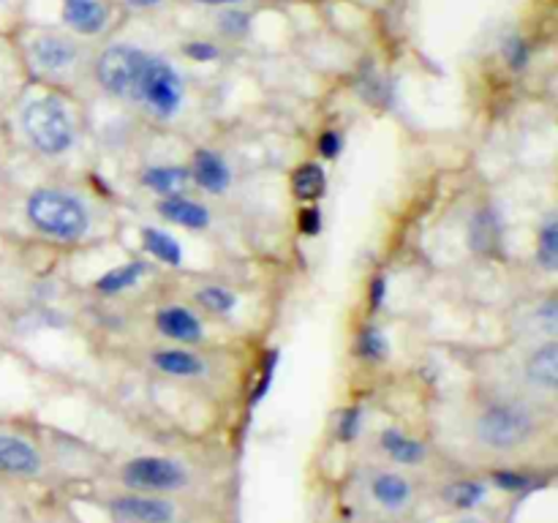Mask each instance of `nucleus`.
I'll use <instances>...</instances> for the list:
<instances>
[{
    "mask_svg": "<svg viewBox=\"0 0 558 523\" xmlns=\"http://www.w3.org/2000/svg\"><path fill=\"white\" fill-rule=\"evenodd\" d=\"M360 430V412L357 409H347V412L341 414V423H338V436H341L343 441H352L354 436H357Z\"/></svg>",
    "mask_w": 558,
    "mask_h": 523,
    "instance_id": "31",
    "label": "nucleus"
},
{
    "mask_svg": "<svg viewBox=\"0 0 558 523\" xmlns=\"http://www.w3.org/2000/svg\"><path fill=\"white\" fill-rule=\"evenodd\" d=\"M156 327L167 338L180 343H196L202 341L205 330H202V321L191 314L189 308H180V305H172V308H161L156 316Z\"/></svg>",
    "mask_w": 558,
    "mask_h": 523,
    "instance_id": "13",
    "label": "nucleus"
},
{
    "mask_svg": "<svg viewBox=\"0 0 558 523\" xmlns=\"http://www.w3.org/2000/svg\"><path fill=\"white\" fill-rule=\"evenodd\" d=\"M153 365L158 370L169 376H199L205 370V363L196 357L194 352H185V349H158L153 354Z\"/></svg>",
    "mask_w": 558,
    "mask_h": 523,
    "instance_id": "18",
    "label": "nucleus"
},
{
    "mask_svg": "<svg viewBox=\"0 0 558 523\" xmlns=\"http://www.w3.org/2000/svg\"><path fill=\"white\" fill-rule=\"evenodd\" d=\"M27 218L41 234L52 240H71L85 238L90 229V212L76 196L54 188L33 191L27 199Z\"/></svg>",
    "mask_w": 558,
    "mask_h": 523,
    "instance_id": "1",
    "label": "nucleus"
},
{
    "mask_svg": "<svg viewBox=\"0 0 558 523\" xmlns=\"http://www.w3.org/2000/svg\"><path fill=\"white\" fill-rule=\"evenodd\" d=\"M537 259L545 270H556L558 267V223L554 216H550L548 221L543 223V229H539Z\"/></svg>",
    "mask_w": 558,
    "mask_h": 523,
    "instance_id": "24",
    "label": "nucleus"
},
{
    "mask_svg": "<svg viewBox=\"0 0 558 523\" xmlns=\"http://www.w3.org/2000/svg\"><path fill=\"white\" fill-rule=\"evenodd\" d=\"M251 27V16L240 9H227L221 16H218V31L227 38H240L245 36Z\"/></svg>",
    "mask_w": 558,
    "mask_h": 523,
    "instance_id": "27",
    "label": "nucleus"
},
{
    "mask_svg": "<svg viewBox=\"0 0 558 523\" xmlns=\"http://www.w3.org/2000/svg\"><path fill=\"white\" fill-rule=\"evenodd\" d=\"M147 272L145 262H125V265L114 267V270L104 272L96 281V289L101 294H118L123 289H131L134 283H140V278Z\"/></svg>",
    "mask_w": 558,
    "mask_h": 523,
    "instance_id": "21",
    "label": "nucleus"
},
{
    "mask_svg": "<svg viewBox=\"0 0 558 523\" xmlns=\"http://www.w3.org/2000/svg\"><path fill=\"white\" fill-rule=\"evenodd\" d=\"M147 52L136 47H125V44H114V47L104 49L101 58L96 63V80L109 96L129 98L134 101L136 82H140L142 63H145Z\"/></svg>",
    "mask_w": 558,
    "mask_h": 523,
    "instance_id": "5",
    "label": "nucleus"
},
{
    "mask_svg": "<svg viewBox=\"0 0 558 523\" xmlns=\"http://www.w3.org/2000/svg\"><path fill=\"white\" fill-rule=\"evenodd\" d=\"M357 354L371 363H379L387 357V338L376 327H363L357 336Z\"/></svg>",
    "mask_w": 558,
    "mask_h": 523,
    "instance_id": "25",
    "label": "nucleus"
},
{
    "mask_svg": "<svg viewBox=\"0 0 558 523\" xmlns=\"http://www.w3.org/2000/svg\"><path fill=\"white\" fill-rule=\"evenodd\" d=\"M496 485H501V488H510V490H518L523 488V485H529V479L523 477V474H512V472H499L494 474Z\"/></svg>",
    "mask_w": 558,
    "mask_h": 523,
    "instance_id": "34",
    "label": "nucleus"
},
{
    "mask_svg": "<svg viewBox=\"0 0 558 523\" xmlns=\"http://www.w3.org/2000/svg\"><path fill=\"white\" fill-rule=\"evenodd\" d=\"M76 58H80L76 44L60 33H41L31 41V60L44 74H58V71L71 69Z\"/></svg>",
    "mask_w": 558,
    "mask_h": 523,
    "instance_id": "8",
    "label": "nucleus"
},
{
    "mask_svg": "<svg viewBox=\"0 0 558 523\" xmlns=\"http://www.w3.org/2000/svg\"><path fill=\"white\" fill-rule=\"evenodd\" d=\"M529 58H532V49L523 41L521 36H512L505 41V60L512 71H521L529 65Z\"/></svg>",
    "mask_w": 558,
    "mask_h": 523,
    "instance_id": "28",
    "label": "nucleus"
},
{
    "mask_svg": "<svg viewBox=\"0 0 558 523\" xmlns=\"http://www.w3.org/2000/svg\"><path fill=\"white\" fill-rule=\"evenodd\" d=\"M523 374H526L529 385L537 387V390H543V392H548V396H554L556 385H558V343L554 341V338L529 354Z\"/></svg>",
    "mask_w": 558,
    "mask_h": 523,
    "instance_id": "11",
    "label": "nucleus"
},
{
    "mask_svg": "<svg viewBox=\"0 0 558 523\" xmlns=\"http://www.w3.org/2000/svg\"><path fill=\"white\" fill-rule=\"evenodd\" d=\"M112 515L123 523H172L174 521V504L158 496H118L109 504Z\"/></svg>",
    "mask_w": 558,
    "mask_h": 523,
    "instance_id": "7",
    "label": "nucleus"
},
{
    "mask_svg": "<svg viewBox=\"0 0 558 523\" xmlns=\"http://www.w3.org/2000/svg\"><path fill=\"white\" fill-rule=\"evenodd\" d=\"M41 469V458L25 439L0 434V472L16 477H33Z\"/></svg>",
    "mask_w": 558,
    "mask_h": 523,
    "instance_id": "12",
    "label": "nucleus"
},
{
    "mask_svg": "<svg viewBox=\"0 0 558 523\" xmlns=\"http://www.w3.org/2000/svg\"><path fill=\"white\" fill-rule=\"evenodd\" d=\"M298 227L300 232L308 234V238H314V234L322 232V212L319 207H303L298 216Z\"/></svg>",
    "mask_w": 558,
    "mask_h": 523,
    "instance_id": "30",
    "label": "nucleus"
},
{
    "mask_svg": "<svg viewBox=\"0 0 558 523\" xmlns=\"http://www.w3.org/2000/svg\"><path fill=\"white\" fill-rule=\"evenodd\" d=\"M499 243H501L499 218H496L494 210L483 207V210L472 218V223H469V245H472L477 254L494 256L496 248H499Z\"/></svg>",
    "mask_w": 558,
    "mask_h": 523,
    "instance_id": "15",
    "label": "nucleus"
},
{
    "mask_svg": "<svg viewBox=\"0 0 558 523\" xmlns=\"http://www.w3.org/2000/svg\"><path fill=\"white\" fill-rule=\"evenodd\" d=\"M185 87L178 69L158 54H147L142 63L140 82H136L134 101L145 104L158 118H172L183 107Z\"/></svg>",
    "mask_w": 558,
    "mask_h": 523,
    "instance_id": "4",
    "label": "nucleus"
},
{
    "mask_svg": "<svg viewBox=\"0 0 558 523\" xmlns=\"http://www.w3.org/2000/svg\"><path fill=\"white\" fill-rule=\"evenodd\" d=\"M22 131L41 156H63L74 147L76 125L69 109L54 96L36 98L22 112Z\"/></svg>",
    "mask_w": 558,
    "mask_h": 523,
    "instance_id": "2",
    "label": "nucleus"
},
{
    "mask_svg": "<svg viewBox=\"0 0 558 523\" xmlns=\"http://www.w3.org/2000/svg\"><path fill=\"white\" fill-rule=\"evenodd\" d=\"M142 243H145V248L150 251L156 259L167 262V265L178 267L180 262H183V248L178 245V240H174L172 234L161 232V229H142Z\"/></svg>",
    "mask_w": 558,
    "mask_h": 523,
    "instance_id": "22",
    "label": "nucleus"
},
{
    "mask_svg": "<svg viewBox=\"0 0 558 523\" xmlns=\"http://www.w3.org/2000/svg\"><path fill=\"white\" fill-rule=\"evenodd\" d=\"M185 58L196 60V63H207V60H216L218 58V47L210 41H189L183 47Z\"/></svg>",
    "mask_w": 558,
    "mask_h": 523,
    "instance_id": "29",
    "label": "nucleus"
},
{
    "mask_svg": "<svg viewBox=\"0 0 558 523\" xmlns=\"http://www.w3.org/2000/svg\"><path fill=\"white\" fill-rule=\"evenodd\" d=\"M445 499L458 510H472L485 499V485L477 479H458L445 490Z\"/></svg>",
    "mask_w": 558,
    "mask_h": 523,
    "instance_id": "23",
    "label": "nucleus"
},
{
    "mask_svg": "<svg viewBox=\"0 0 558 523\" xmlns=\"http://www.w3.org/2000/svg\"><path fill=\"white\" fill-rule=\"evenodd\" d=\"M63 22L80 36H98L107 27L109 11L101 0H63Z\"/></svg>",
    "mask_w": 558,
    "mask_h": 523,
    "instance_id": "10",
    "label": "nucleus"
},
{
    "mask_svg": "<svg viewBox=\"0 0 558 523\" xmlns=\"http://www.w3.org/2000/svg\"><path fill=\"white\" fill-rule=\"evenodd\" d=\"M158 212H161L167 221L180 223L185 229H205L210 223V210L205 205L194 199H185L183 194H174V196H163L158 202Z\"/></svg>",
    "mask_w": 558,
    "mask_h": 523,
    "instance_id": "14",
    "label": "nucleus"
},
{
    "mask_svg": "<svg viewBox=\"0 0 558 523\" xmlns=\"http://www.w3.org/2000/svg\"><path fill=\"white\" fill-rule=\"evenodd\" d=\"M316 147H319V153L325 158H336L338 153H341L343 139H341V134H338V131H325V134L316 139Z\"/></svg>",
    "mask_w": 558,
    "mask_h": 523,
    "instance_id": "32",
    "label": "nucleus"
},
{
    "mask_svg": "<svg viewBox=\"0 0 558 523\" xmlns=\"http://www.w3.org/2000/svg\"><path fill=\"white\" fill-rule=\"evenodd\" d=\"M185 479L189 474L172 458H134L123 469V483L134 490H178L183 488Z\"/></svg>",
    "mask_w": 558,
    "mask_h": 523,
    "instance_id": "6",
    "label": "nucleus"
},
{
    "mask_svg": "<svg viewBox=\"0 0 558 523\" xmlns=\"http://www.w3.org/2000/svg\"><path fill=\"white\" fill-rule=\"evenodd\" d=\"M379 441H381V450H385L392 461L407 463V466H414V463H420L425 458V447L420 445L417 439H412V436L401 434V430L396 428H387Z\"/></svg>",
    "mask_w": 558,
    "mask_h": 523,
    "instance_id": "19",
    "label": "nucleus"
},
{
    "mask_svg": "<svg viewBox=\"0 0 558 523\" xmlns=\"http://www.w3.org/2000/svg\"><path fill=\"white\" fill-rule=\"evenodd\" d=\"M189 172L191 180L210 194H223L232 185V169L216 150H196Z\"/></svg>",
    "mask_w": 558,
    "mask_h": 523,
    "instance_id": "9",
    "label": "nucleus"
},
{
    "mask_svg": "<svg viewBox=\"0 0 558 523\" xmlns=\"http://www.w3.org/2000/svg\"><path fill=\"white\" fill-rule=\"evenodd\" d=\"M125 3H129L131 9H156V5H161L163 0H125Z\"/></svg>",
    "mask_w": 558,
    "mask_h": 523,
    "instance_id": "35",
    "label": "nucleus"
},
{
    "mask_svg": "<svg viewBox=\"0 0 558 523\" xmlns=\"http://www.w3.org/2000/svg\"><path fill=\"white\" fill-rule=\"evenodd\" d=\"M325 188H327V178H325V169H322L319 163L314 161L300 163V167L292 172V191L298 199L316 202L322 199Z\"/></svg>",
    "mask_w": 558,
    "mask_h": 523,
    "instance_id": "20",
    "label": "nucleus"
},
{
    "mask_svg": "<svg viewBox=\"0 0 558 523\" xmlns=\"http://www.w3.org/2000/svg\"><path fill=\"white\" fill-rule=\"evenodd\" d=\"M385 297H387V281L385 276H376L374 283H371V308L379 311L381 305H385Z\"/></svg>",
    "mask_w": 558,
    "mask_h": 523,
    "instance_id": "33",
    "label": "nucleus"
},
{
    "mask_svg": "<svg viewBox=\"0 0 558 523\" xmlns=\"http://www.w3.org/2000/svg\"><path fill=\"white\" fill-rule=\"evenodd\" d=\"M534 434H537V417L521 401H496L477 417V439L488 450H521L534 439Z\"/></svg>",
    "mask_w": 558,
    "mask_h": 523,
    "instance_id": "3",
    "label": "nucleus"
},
{
    "mask_svg": "<svg viewBox=\"0 0 558 523\" xmlns=\"http://www.w3.org/2000/svg\"><path fill=\"white\" fill-rule=\"evenodd\" d=\"M196 3H202V5H234V3H240V0H196Z\"/></svg>",
    "mask_w": 558,
    "mask_h": 523,
    "instance_id": "36",
    "label": "nucleus"
},
{
    "mask_svg": "<svg viewBox=\"0 0 558 523\" xmlns=\"http://www.w3.org/2000/svg\"><path fill=\"white\" fill-rule=\"evenodd\" d=\"M458 523H483V521H477V518H463V521H458Z\"/></svg>",
    "mask_w": 558,
    "mask_h": 523,
    "instance_id": "37",
    "label": "nucleus"
},
{
    "mask_svg": "<svg viewBox=\"0 0 558 523\" xmlns=\"http://www.w3.org/2000/svg\"><path fill=\"white\" fill-rule=\"evenodd\" d=\"M371 494L385 510H403L412 501V485L401 474H379L371 485Z\"/></svg>",
    "mask_w": 558,
    "mask_h": 523,
    "instance_id": "16",
    "label": "nucleus"
},
{
    "mask_svg": "<svg viewBox=\"0 0 558 523\" xmlns=\"http://www.w3.org/2000/svg\"><path fill=\"white\" fill-rule=\"evenodd\" d=\"M196 303L210 314H229L234 308V294L223 287H205L196 292Z\"/></svg>",
    "mask_w": 558,
    "mask_h": 523,
    "instance_id": "26",
    "label": "nucleus"
},
{
    "mask_svg": "<svg viewBox=\"0 0 558 523\" xmlns=\"http://www.w3.org/2000/svg\"><path fill=\"white\" fill-rule=\"evenodd\" d=\"M189 180H191V172L185 167H150L142 172V183L161 196L183 194Z\"/></svg>",
    "mask_w": 558,
    "mask_h": 523,
    "instance_id": "17",
    "label": "nucleus"
}]
</instances>
